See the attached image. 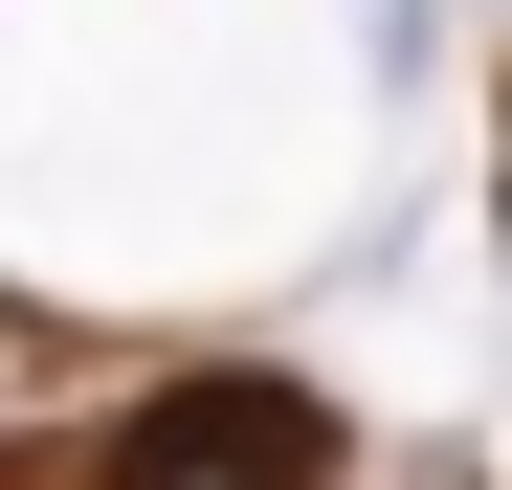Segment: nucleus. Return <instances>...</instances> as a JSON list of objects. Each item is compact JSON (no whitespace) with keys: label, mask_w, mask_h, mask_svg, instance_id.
I'll use <instances>...</instances> for the list:
<instances>
[{"label":"nucleus","mask_w":512,"mask_h":490,"mask_svg":"<svg viewBox=\"0 0 512 490\" xmlns=\"http://www.w3.org/2000/svg\"><path fill=\"white\" fill-rule=\"evenodd\" d=\"M90 490H334V424L290 379H179V401H134L90 446Z\"/></svg>","instance_id":"1"}]
</instances>
